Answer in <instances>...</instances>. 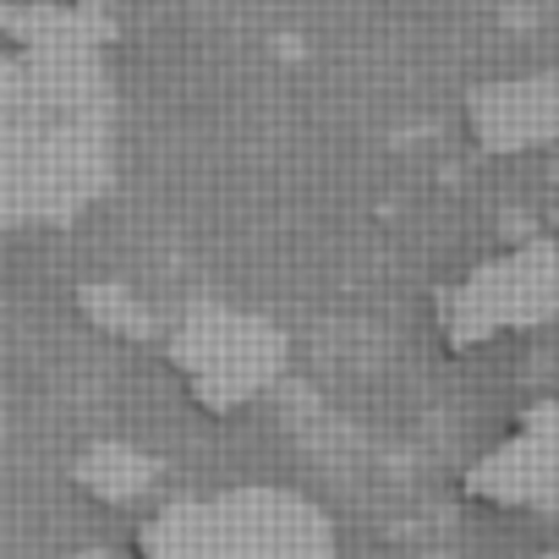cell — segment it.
<instances>
[{
  "label": "cell",
  "instance_id": "cell-4",
  "mask_svg": "<svg viewBox=\"0 0 559 559\" xmlns=\"http://www.w3.org/2000/svg\"><path fill=\"white\" fill-rule=\"evenodd\" d=\"M461 499L483 510H559V406L526 412L461 472Z\"/></svg>",
  "mask_w": 559,
  "mask_h": 559
},
{
  "label": "cell",
  "instance_id": "cell-5",
  "mask_svg": "<svg viewBox=\"0 0 559 559\" xmlns=\"http://www.w3.org/2000/svg\"><path fill=\"white\" fill-rule=\"evenodd\" d=\"M559 132V78L488 83L466 99V138L483 154H526Z\"/></svg>",
  "mask_w": 559,
  "mask_h": 559
},
{
  "label": "cell",
  "instance_id": "cell-1",
  "mask_svg": "<svg viewBox=\"0 0 559 559\" xmlns=\"http://www.w3.org/2000/svg\"><path fill=\"white\" fill-rule=\"evenodd\" d=\"M132 559H330L335 521L297 488L241 483L170 493L132 515Z\"/></svg>",
  "mask_w": 559,
  "mask_h": 559
},
{
  "label": "cell",
  "instance_id": "cell-6",
  "mask_svg": "<svg viewBox=\"0 0 559 559\" xmlns=\"http://www.w3.org/2000/svg\"><path fill=\"white\" fill-rule=\"evenodd\" d=\"M159 483H165V466L154 450L132 444V439H88L78 444V455L67 461V488L88 504V510H105V515H138L159 499Z\"/></svg>",
  "mask_w": 559,
  "mask_h": 559
},
{
  "label": "cell",
  "instance_id": "cell-3",
  "mask_svg": "<svg viewBox=\"0 0 559 559\" xmlns=\"http://www.w3.org/2000/svg\"><path fill=\"white\" fill-rule=\"evenodd\" d=\"M559 313V258L554 247H510L477 258L433 297V341L444 357L488 352L510 335L543 330Z\"/></svg>",
  "mask_w": 559,
  "mask_h": 559
},
{
  "label": "cell",
  "instance_id": "cell-7",
  "mask_svg": "<svg viewBox=\"0 0 559 559\" xmlns=\"http://www.w3.org/2000/svg\"><path fill=\"white\" fill-rule=\"evenodd\" d=\"M72 308H78V319H83L94 335H110V341H154L148 308L121 286V280H83V286L72 292Z\"/></svg>",
  "mask_w": 559,
  "mask_h": 559
},
{
  "label": "cell",
  "instance_id": "cell-8",
  "mask_svg": "<svg viewBox=\"0 0 559 559\" xmlns=\"http://www.w3.org/2000/svg\"><path fill=\"white\" fill-rule=\"evenodd\" d=\"M0 455H7V390H0Z\"/></svg>",
  "mask_w": 559,
  "mask_h": 559
},
{
  "label": "cell",
  "instance_id": "cell-2",
  "mask_svg": "<svg viewBox=\"0 0 559 559\" xmlns=\"http://www.w3.org/2000/svg\"><path fill=\"white\" fill-rule=\"evenodd\" d=\"M159 362L187 412L209 423H236L286 379L292 341L263 313L230 302H192L159 330Z\"/></svg>",
  "mask_w": 559,
  "mask_h": 559
}]
</instances>
